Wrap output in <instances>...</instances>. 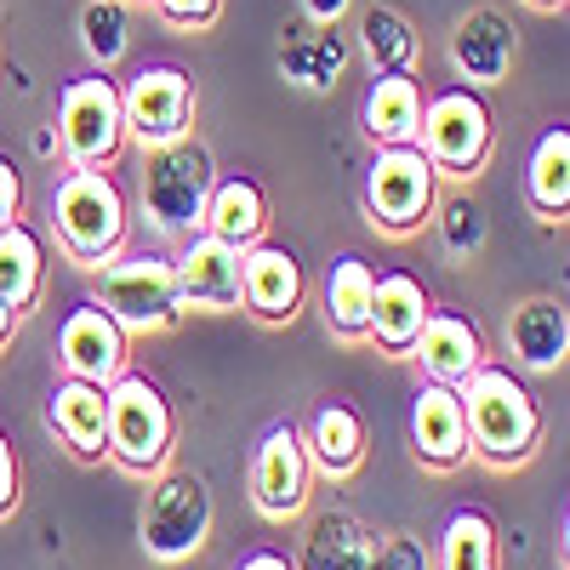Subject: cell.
<instances>
[{
  "mask_svg": "<svg viewBox=\"0 0 570 570\" xmlns=\"http://www.w3.org/2000/svg\"><path fill=\"white\" fill-rule=\"evenodd\" d=\"M462 422H468V451H480L491 462H525L542 440V411L525 394V383H513V371L480 365L456 389Z\"/></svg>",
  "mask_w": 570,
  "mask_h": 570,
  "instance_id": "obj_1",
  "label": "cell"
},
{
  "mask_svg": "<svg viewBox=\"0 0 570 570\" xmlns=\"http://www.w3.org/2000/svg\"><path fill=\"white\" fill-rule=\"evenodd\" d=\"M212 183H217V166H212L206 142H195V137L160 142L142 160V217L160 234H171V240H188L206 223Z\"/></svg>",
  "mask_w": 570,
  "mask_h": 570,
  "instance_id": "obj_2",
  "label": "cell"
},
{
  "mask_svg": "<svg viewBox=\"0 0 570 570\" xmlns=\"http://www.w3.org/2000/svg\"><path fill=\"white\" fill-rule=\"evenodd\" d=\"M52 228L75 263L98 268L126 240V195L104 166H75L52 195Z\"/></svg>",
  "mask_w": 570,
  "mask_h": 570,
  "instance_id": "obj_3",
  "label": "cell"
},
{
  "mask_svg": "<svg viewBox=\"0 0 570 570\" xmlns=\"http://www.w3.org/2000/svg\"><path fill=\"white\" fill-rule=\"evenodd\" d=\"M109 416H104V434H109V456L131 473H149L166 462L171 451V405L166 394L149 383V376H131L120 371L115 383L104 389Z\"/></svg>",
  "mask_w": 570,
  "mask_h": 570,
  "instance_id": "obj_4",
  "label": "cell"
},
{
  "mask_svg": "<svg viewBox=\"0 0 570 570\" xmlns=\"http://www.w3.org/2000/svg\"><path fill=\"white\" fill-rule=\"evenodd\" d=\"M416 149L428 155V166L445 171V177L480 171V160L491 155V109H485V98L468 91V86L434 91V98L422 104Z\"/></svg>",
  "mask_w": 570,
  "mask_h": 570,
  "instance_id": "obj_5",
  "label": "cell"
},
{
  "mask_svg": "<svg viewBox=\"0 0 570 570\" xmlns=\"http://www.w3.org/2000/svg\"><path fill=\"white\" fill-rule=\"evenodd\" d=\"M91 303H104L120 331H166L183 314L171 257L142 252V257L98 263V297H91Z\"/></svg>",
  "mask_w": 570,
  "mask_h": 570,
  "instance_id": "obj_6",
  "label": "cell"
},
{
  "mask_svg": "<svg viewBox=\"0 0 570 570\" xmlns=\"http://www.w3.org/2000/svg\"><path fill=\"white\" fill-rule=\"evenodd\" d=\"M126 142V115H120V86L104 75H80L58 98V149L69 166H109Z\"/></svg>",
  "mask_w": 570,
  "mask_h": 570,
  "instance_id": "obj_7",
  "label": "cell"
},
{
  "mask_svg": "<svg viewBox=\"0 0 570 570\" xmlns=\"http://www.w3.org/2000/svg\"><path fill=\"white\" fill-rule=\"evenodd\" d=\"M206 531H212L206 480L200 473H166L149 491V502H142V548L166 564H177V559H195L206 548Z\"/></svg>",
  "mask_w": 570,
  "mask_h": 570,
  "instance_id": "obj_8",
  "label": "cell"
},
{
  "mask_svg": "<svg viewBox=\"0 0 570 570\" xmlns=\"http://www.w3.org/2000/svg\"><path fill=\"white\" fill-rule=\"evenodd\" d=\"M434 166L416 142H394V149H376L371 171H365V206L371 223H383L389 234H411L422 228V217L434 212Z\"/></svg>",
  "mask_w": 570,
  "mask_h": 570,
  "instance_id": "obj_9",
  "label": "cell"
},
{
  "mask_svg": "<svg viewBox=\"0 0 570 570\" xmlns=\"http://www.w3.org/2000/svg\"><path fill=\"white\" fill-rule=\"evenodd\" d=\"M120 115H126V131L142 142V149L177 142V137H188V120H195V80H188L177 63L137 69L120 86Z\"/></svg>",
  "mask_w": 570,
  "mask_h": 570,
  "instance_id": "obj_10",
  "label": "cell"
},
{
  "mask_svg": "<svg viewBox=\"0 0 570 570\" xmlns=\"http://www.w3.org/2000/svg\"><path fill=\"white\" fill-rule=\"evenodd\" d=\"M58 360H63L69 376H80V383L109 389L115 376L126 371V331L109 320L104 303H80L58 325Z\"/></svg>",
  "mask_w": 570,
  "mask_h": 570,
  "instance_id": "obj_11",
  "label": "cell"
},
{
  "mask_svg": "<svg viewBox=\"0 0 570 570\" xmlns=\"http://www.w3.org/2000/svg\"><path fill=\"white\" fill-rule=\"evenodd\" d=\"M252 502L268 519H292L308 502V451L292 422H279L263 434L257 456H252Z\"/></svg>",
  "mask_w": 570,
  "mask_h": 570,
  "instance_id": "obj_12",
  "label": "cell"
},
{
  "mask_svg": "<svg viewBox=\"0 0 570 570\" xmlns=\"http://www.w3.org/2000/svg\"><path fill=\"white\" fill-rule=\"evenodd\" d=\"M177 274V303L183 308H206V314H228L240 308V252L223 246L217 234H188L183 257L171 263Z\"/></svg>",
  "mask_w": 570,
  "mask_h": 570,
  "instance_id": "obj_13",
  "label": "cell"
},
{
  "mask_svg": "<svg viewBox=\"0 0 570 570\" xmlns=\"http://www.w3.org/2000/svg\"><path fill=\"white\" fill-rule=\"evenodd\" d=\"M240 303L257 314V320H292L297 303H303V268L285 246H246L240 252Z\"/></svg>",
  "mask_w": 570,
  "mask_h": 570,
  "instance_id": "obj_14",
  "label": "cell"
},
{
  "mask_svg": "<svg viewBox=\"0 0 570 570\" xmlns=\"http://www.w3.org/2000/svg\"><path fill=\"white\" fill-rule=\"evenodd\" d=\"M428 371V383H445V389H462L473 371L485 365V343L462 314H434L428 308L422 331H416V348H411Z\"/></svg>",
  "mask_w": 570,
  "mask_h": 570,
  "instance_id": "obj_15",
  "label": "cell"
},
{
  "mask_svg": "<svg viewBox=\"0 0 570 570\" xmlns=\"http://www.w3.org/2000/svg\"><path fill=\"white\" fill-rule=\"evenodd\" d=\"M411 445L422 462L451 468L468 456V422H462V400L445 383H422L411 400Z\"/></svg>",
  "mask_w": 570,
  "mask_h": 570,
  "instance_id": "obj_16",
  "label": "cell"
},
{
  "mask_svg": "<svg viewBox=\"0 0 570 570\" xmlns=\"http://www.w3.org/2000/svg\"><path fill=\"white\" fill-rule=\"evenodd\" d=\"M422 320H428V292H422V279H411V274H376L365 337H376L389 354H411Z\"/></svg>",
  "mask_w": 570,
  "mask_h": 570,
  "instance_id": "obj_17",
  "label": "cell"
},
{
  "mask_svg": "<svg viewBox=\"0 0 570 570\" xmlns=\"http://www.w3.org/2000/svg\"><path fill=\"white\" fill-rule=\"evenodd\" d=\"M451 63L468 75V80H480V86H497L508 69H513V23L491 7L480 12H468L451 35Z\"/></svg>",
  "mask_w": 570,
  "mask_h": 570,
  "instance_id": "obj_18",
  "label": "cell"
},
{
  "mask_svg": "<svg viewBox=\"0 0 570 570\" xmlns=\"http://www.w3.org/2000/svg\"><path fill=\"white\" fill-rule=\"evenodd\" d=\"M508 348L519 354L525 371H559L564 354H570V320L553 297H531L519 303L513 320H508Z\"/></svg>",
  "mask_w": 570,
  "mask_h": 570,
  "instance_id": "obj_19",
  "label": "cell"
},
{
  "mask_svg": "<svg viewBox=\"0 0 570 570\" xmlns=\"http://www.w3.org/2000/svg\"><path fill=\"white\" fill-rule=\"evenodd\" d=\"M360 120H365L376 149L416 142V126H422V86H416V75H376L371 91H365Z\"/></svg>",
  "mask_w": 570,
  "mask_h": 570,
  "instance_id": "obj_20",
  "label": "cell"
},
{
  "mask_svg": "<svg viewBox=\"0 0 570 570\" xmlns=\"http://www.w3.org/2000/svg\"><path fill=\"white\" fill-rule=\"evenodd\" d=\"M308 462L320 473H331V480H343V473H354L365 462V422L354 405L343 400H325L314 416H308V440H303Z\"/></svg>",
  "mask_w": 570,
  "mask_h": 570,
  "instance_id": "obj_21",
  "label": "cell"
},
{
  "mask_svg": "<svg viewBox=\"0 0 570 570\" xmlns=\"http://www.w3.org/2000/svg\"><path fill=\"white\" fill-rule=\"evenodd\" d=\"M206 234H217L223 246L234 252H246L263 240V228H268V200H263V188L252 177H228V183H212V200H206Z\"/></svg>",
  "mask_w": 570,
  "mask_h": 570,
  "instance_id": "obj_22",
  "label": "cell"
},
{
  "mask_svg": "<svg viewBox=\"0 0 570 570\" xmlns=\"http://www.w3.org/2000/svg\"><path fill=\"white\" fill-rule=\"evenodd\" d=\"M104 416H109V400L98 383H80V376H63L46 400V422L80 451V456H98L109 451V434H104Z\"/></svg>",
  "mask_w": 570,
  "mask_h": 570,
  "instance_id": "obj_23",
  "label": "cell"
},
{
  "mask_svg": "<svg viewBox=\"0 0 570 570\" xmlns=\"http://www.w3.org/2000/svg\"><path fill=\"white\" fill-rule=\"evenodd\" d=\"M46 285V246L29 223H7L0 228V303L12 314H29Z\"/></svg>",
  "mask_w": 570,
  "mask_h": 570,
  "instance_id": "obj_24",
  "label": "cell"
},
{
  "mask_svg": "<svg viewBox=\"0 0 570 570\" xmlns=\"http://www.w3.org/2000/svg\"><path fill=\"white\" fill-rule=\"evenodd\" d=\"M371 559H376V531L360 525L354 513H325L297 570H371Z\"/></svg>",
  "mask_w": 570,
  "mask_h": 570,
  "instance_id": "obj_25",
  "label": "cell"
},
{
  "mask_svg": "<svg viewBox=\"0 0 570 570\" xmlns=\"http://www.w3.org/2000/svg\"><path fill=\"white\" fill-rule=\"evenodd\" d=\"M371 263L365 257H337L325 274V325L337 331V337H365V320H371Z\"/></svg>",
  "mask_w": 570,
  "mask_h": 570,
  "instance_id": "obj_26",
  "label": "cell"
},
{
  "mask_svg": "<svg viewBox=\"0 0 570 570\" xmlns=\"http://www.w3.org/2000/svg\"><path fill=\"white\" fill-rule=\"evenodd\" d=\"M525 200L542 217H564V206H570V131L564 126L542 131L537 155H531V171H525Z\"/></svg>",
  "mask_w": 570,
  "mask_h": 570,
  "instance_id": "obj_27",
  "label": "cell"
},
{
  "mask_svg": "<svg viewBox=\"0 0 570 570\" xmlns=\"http://www.w3.org/2000/svg\"><path fill=\"white\" fill-rule=\"evenodd\" d=\"M360 40H365L376 75H411V69H416V29H411L405 12L371 7V12L360 18Z\"/></svg>",
  "mask_w": 570,
  "mask_h": 570,
  "instance_id": "obj_28",
  "label": "cell"
},
{
  "mask_svg": "<svg viewBox=\"0 0 570 570\" xmlns=\"http://www.w3.org/2000/svg\"><path fill=\"white\" fill-rule=\"evenodd\" d=\"M440 570H497V525L480 508L451 513L440 537Z\"/></svg>",
  "mask_w": 570,
  "mask_h": 570,
  "instance_id": "obj_29",
  "label": "cell"
},
{
  "mask_svg": "<svg viewBox=\"0 0 570 570\" xmlns=\"http://www.w3.org/2000/svg\"><path fill=\"white\" fill-rule=\"evenodd\" d=\"M80 40H86L91 63L115 69V63L126 58V46H131V18H126V0H91V7L80 12Z\"/></svg>",
  "mask_w": 570,
  "mask_h": 570,
  "instance_id": "obj_30",
  "label": "cell"
},
{
  "mask_svg": "<svg viewBox=\"0 0 570 570\" xmlns=\"http://www.w3.org/2000/svg\"><path fill=\"white\" fill-rule=\"evenodd\" d=\"M343 40L337 35H308L303 46H292V52H285V75H292L297 86H331V80H337L343 75Z\"/></svg>",
  "mask_w": 570,
  "mask_h": 570,
  "instance_id": "obj_31",
  "label": "cell"
},
{
  "mask_svg": "<svg viewBox=\"0 0 570 570\" xmlns=\"http://www.w3.org/2000/svg\"><path fill=\"white\" fill-rule=\"evenodd\" d=\"M440 240L451 257H473L485 246V206L480 200H451L440 217Z\"/></svg>",
  "mask_w": 570,
  "mask_h": 570,
  "instance_id": "obj_32",
  "label": "cell"
},
{
  "mask_svg": "<svg viewBox=\"0 0 570 570\" xmlns=\"http://www.w3.org/2000/svg\"><path fill=\"white\" fill-rule=\"evenodd\" d=\"M371 570H434V559H428V548L405 531H389V537H376V559Z\"/></svg>",
  "mask_w": 570,
  "mask_h": 570,
  "instance_id": "obj_33",
  "label": "cell"
},
{
  "mask_svg": "<svg viewBox=\"0 0 570 570\" xmlns=\"http://www.w3.org/2000/svg\"><path fill=\"white\" fill-rule=\"evenodd\" d=\"M155 7H160V18H166V23H177V29H200V23H212V18H217L223 0H155Z\"/></svg>",
  "mask_w": 570,
  "mask_h": 570,
  "instance_id": "obj_34",
  "label": "cell"
},
{
  "mask_svg": "<svg viewBox=\"0 0 570 570\" xmlns=\"http://www.w3.org/2000/svg\"><path fill=\"white\" fill-rule=\"evenodd\" d=\"M23 217V177L12 160H0V228Z\"/></svg>",
  "mask_w": 570,
  "mask_h": 570,
  "instance_id": "obj_35",
  "label": "cell"
},
{
  "mask_svg": "<svg viewBox=\"0 0 570 570\" xmlns=\"http://www.w3.org/2000/svg\"><path fill=\"white\" fill-rule=\"evenodd\" d=\"M18 508V456L7 445V434H0V513Z\"/></svg>",
  "mask_w": 570,
  "mask_h": 570,
  "instance_id": "obj_36",
  "label": "cell"
},
{
  "mask_svg": "<svg viewBox=\"0 0 570 570\" xmlns=\"http://www.w3.org/2000/svg\"><path fill=\"white\" fill-rule=\"evenodd\" d=\"M348 7H354V0H303V12H308L314 23H337Z\"/></svg>",
  "mask_w": 570,
  "mask_h": 570,
  "instance_id": "obj_37",
  "label": "cell"
},
{
  "mask_svg": "<svg viewBox=\"0 0 570 570\" xmlns=\"http://www.w3.org/2000/svg\"><path fill=\"white\" fill-rule=\"evenodd\" d=\"M240 570H297L285 553H274V548H257V553H246L240 559Z\"/></svg>",
  "mask_w": 570,
  "mask_h": 570,
  "instance_id": "obj_38",
  "label": "cell"
},
{
  "mask_svg": "<svg viewBox=\"0 0 570 570\" xmlns=\"http://www.w3.org/2000/svg\"><path fill=\"white\" fill-rule=\"evenodd\" d=\"M12 320H18V314H12L7 303H0V343H7V337H12Z\"/></svg>",
  "mask_w": 570,
  "mask_h": 570,
  "instance_id": "obj_39",
  "label": "cell"
},
{
  "mask_svg": "<svg viewBox=\"0 0 570 570\" xmlns=\"http://www.w3.org/2000/svg\"><path fill=\"white\" fill-rule=\"evenodd\" d=\"M531 7H548L553 12V7H564V0H531Z\"/></svg>",
  "mask_w": 570,
  "mask_h": 570,
  "instance_id": "obj_40",
  "label": "cell"
}]
</instances>
